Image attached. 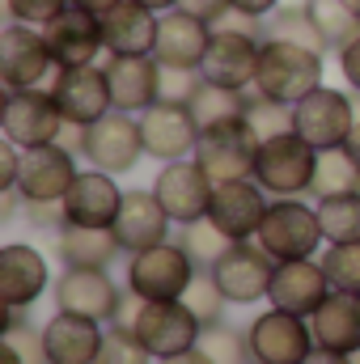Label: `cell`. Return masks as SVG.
I'll use <instances>...</instances> for the list:
<instances>
[{
  "mask_svg": "<svg viewBox=\"0 0 360 364\" xmlns=\"http://www.w3.org/2000/svg\"><path fill=\"white\" fill-rule=\"evenodd\" d=\"M115 322L132 326L157 360H170V356L199 348V335H203V322L191 314L186 301H140L136 292H123Z\"/></svg>",
  "mask_w": 360,
  "mask_h": 364,
  "instance_id": "cell-1",
  "label": "cell"
},
{
  "mask_svg": "<svg viewBox=\"0 0 360 364\" xmlns=\"http://www.w3.org/2000/svg\"><path fill=\"white\" fill-rule=\"evenodd\" d=\"M259 55H263V21L229 13L221 26H212L208 55L199 64L203 81H216L225 90H255L259 77Z\"/></svg>",
  "mask_w": 360,
  "mask_h": 364,
  "instance_id": "cell-2",
  "label": "cell"
},
{
  "mask_svg": "<svg viewBox=\"0 0 360 364\" xmlns=\"http://www.w3.org/2000/svg\"><path fill=\"white\" fill-rule=\"evenodd\" d=\"M327 77V60L322 51H309L301 43H284V38H263V55H259V77L255 93H263L280 106H297L305 93H314Z\"/></svg>",
  "mask_w": 360,
  "mask_h": 364,
  "instance_id": "cell-3",
  "label": "cell"
},
{
  "mask_svg": "<svg viewBox=\"0 0 360 364\" xmlns=\"http://www.w3.org/2000/svg\"><path fill=\"white\" fill-rule=\"evenodd\" d=\"M263 250H268L275 263H288V259H318L322 250V220H318V203H305L301 195H288V199H271L268 216H263V229L255 237Z\"/></svg>",
  "mask_w": 360,
  "mask_h": 364,
  "instance_id": "cell-4",
  "label": "cell"
},
{
  "mask_svg": "<svg viewBox=\"0 0 360 364\" xmlns=\"http://www.w3.org/2000/svg\"><path fill=\"white\" fill-rule=\"evenodd\" d=\"M314 170H318V149L288 127V132H275V136L263 140L259 161H255V182L268 191L271 199L309 195Z\"/></svg>",
  "mask_w": 360,
  "mask_h": 364,
  "instance_id": "cell-5",
  "label": "cell"
},
{
  "mask_svg": "<svg viewBox=\"0 0 360 364\" xmlns=\"http://www.w3.org/2000/svg\"><path fill=\"white\" fill-rule=\"evenodd\" d=\"M259 149H263V136H259L255 123L242 114V119L203 127V132H199V144H195V161L203 166V174L212 182L255 178Z\"/></svg>",
  "mask_w": 360,
  "mask_h": 364,
  "instance_id": "cell-6",
  "label": "cell"
},
{
  "mask_svg": "<svg viewBox=\"0 0 360 364\" xmlns=\"http://www.w3.org/2000/svg\"><path fill=\"white\" fill-rule=\"evenodd\" d=\"M195 275H199V263L174 237L127 259V292H136L140 301H182Z\"/></svg>",
  "mask_w": 360,
  "mask_h": 364,
  "instance_id": "cell-7",
  "label": "cell"
},
{
  "mask_svg": "<svg viewBox=\"0 0 360 364\" xmlns=\"http://www.w3.org/2000/svg\"><path fill=\"white\" fill-rule=\"evenodd\" d=\"M360 123L356 97L352 90H335V85H318L292 106V132L305 136L318 153L327 149H344L352 127Z\"/></svg>",
  "mask_w": 360,
  "mask_h": 364,
  "instance_id": "cell-8",
  "label": "cell"
},
{
  "mask_svg": "<svg viewBox=\"0 0 360 364\" xmlns=\"http://www.w3.org/2000/svg\"><path fill=\"white\" fill-rule=\"evenodd\" d=\"M60 73L47 34L38 26L9 21L0 30V81L4 90H47L51 77Z\"/></svg>",
  "mask_w": 360,
  "mask_h": 364,
  "instance_id": "cell-9",
  "label": "cell"
},
{
  "mask_svg": "<svg viewBox=\"0 0 360 364\" xmlns=\"http://www.w3.org/2000/svg\"><path fill=\"white\" fill-rule=\"evenodd\" d=\"M246 343H250V364H305V356L318 348L309 318L275 305L250 318Z\"/></svg>",
  "mask_w": 360,
  "mask_h": 364,
  "instance_id": "cell-10",
  "label": "cell"
},
{
  "mask_svg": "<svg viewBox=\"0 0 360 364\" xmlns=\"http://www.w3.org/2000/svg\"><path fill=\"white\" fill-rule=\"evenodd\" d=\"M81 157L90 161L93 170H106L115 178L132 174L149 153H144V136H140V114L127 110H110L97 123L85 127V149Z\"/></svg>",
  "mask_w": 360,
  "mask_h": 364,
  "instance_id": "cell-11",
  "label": "cell"
},
{
  "mask_svg": "<svg viewBox=\"0 0 360 364\" xmlns=\"http://www.w3.org/2000/svg\"><path fill=\"white\" fill-rule=\"evenodd\" d=\"M0 132L17 149H38L55 144L64 132V110L55 106L51 90H4V110H0Z\"/></svg>",
  "mask_w": 360,
  "mask_h": 364,
  "instance_id": "cell-12",
  "label": "cell"
},
{
  "mask_svg": "<svg viewBox=\"0 0 360 364\" xmlns=\"http://www.w3.org/2000/svg\"><path fill=\"white\" fill-rule=\"evenodd\" d=\"M51 292H55V309L93 318L102 326H110L123 305V288L110 279V267H64Z\"/></svg>",
  "mask_w": 360,
  "mask_h": 364,
  "instance_id": "cell-13",
  "label": "cell"
},
{
  "mask_svg": "<svg viewBox=\"0 0 360 364\" xmlns=\"http://www.w3.org/2000/svg\"><path fill=\"white\" fill-rule=\"evenodd\" d=\"M271 275H275V259L259 242H233L225 250V259H216V267H212V279L221 284L229 305H259V301H268Z\"/></svg>",
  "mask_w": 360,
  "mask_h": 364,
  "instance_id": "cell-14",
  "label": "cell"
},
{
  "mask_svg": "<svg viewBox=\"0 0 360 364\" xmlns=\"http://www.w3.org/2000/svg\"><path fill=\"white\" fill-rule=\"evenodd\" d=\"M212 191L216 182L203 174V166L195 157H182V161H166L153 178V195L162 199V208L170 212L174 225H191V220H203L208 208H212Z\"/></svg>",
  "mask_w": 360,
  "mask_h": 364,
  "instance_id": "cell-15",
  "label": "cell"
},
{
  "mask_svg": "<svg viewBox=\"0 0 360 364\" xmlns=\"http://www.w3.org/2000/svg\"><path fill=\"white\" fill-rule=\"evenodd\" d=\"M77 153L55 144H38V149H21V178L17 191L26 203H60L68 195V186L77 182Z\"/></svg>",
  "mask_w": 360,
  "mask_h": 364,
  "instance_id": "cell-16",
  "label": "cell"
},
{
  "mask_svg": "<svg viewBox=\"0 0 360 364\" xmlns=\"http://www.w3.org/2000/svg\"><path fill=\"white\" fill-rule=\"evenodd\" d=\"M51 97L55 106L64 110V123H77V127H90L102 114L115 110L110 102V81H106V68L85 64V68H60L51 77Z\"/></svg>",
  "mask_w": 360,
  "mask_h": 364,
  "instance_id": "cell-17",
  "label": "cell"
},
{
  "mask_svg": "<svg viewBox=\"0 0 360 364\" xmlns=\"http://www.w3.org/2000/svg\"><path fill=\"white\" fill-rule=\"evenodd\" d=\"M199 123L195 114L182 106V102H157L140 114V136H144V153L153 161H182V157H195V144H199Z\"/></svg>",
  "mask_w": 360,
  "mask_h": 364,
  "instance_id": "cell-18",
  "label": "cell"
},
{
  "mask_svg": "<svg viewBox=\"0 0 360 364\" xmlns=\"http://www.w3.org/2000/svg\"><path fill=\"white\" fill-rule=\"evenodd\" d=\"M43 34H47V47H51V55H55L60 68H85V64H97V55L106 51L102 17L90 13V9H77V4H68L55 21H47Z\"/></svg>",
  "mask_w": 360,
  "mask_h": 364,
  "instance_id": "cell-19",
  "label": "cell"
},
{
  "mask_svg": "<svg viewBox=\"0 0 360 364\" xmlns=\"http://www.w3.org/2000/svg\"><path fill=\"white\" fill-rule=\"evenodd\" d=\"M268 208H271V195L259 182L255 178H233V182H216L208 216H212L233 242H255L259 229H263Z\"/></svg>",
  "mask_w": 360,
  "mask_h": 364,
  "instance_id": "cell-20",
  "label": "cell"
},
{
  "mask_svg": "<svg viewBox=\"0 0 360 364\" xmlns=\"http://www.w3.org/2000/svg\"><path fill=\"white\" fill-rule=\"evenodd\" d=\"M123 186L106 170H81L77 182L68 186V195L60 199L64 208V225H81V229H110L119 208H123Z\"/></svg>",
  "mask_w": 360,
  "mask_h": 364,
  "instance_id": "cell-21",
  "label": "cell"
},
{
  "mask_svg": "<svg viewBox=\"0 0 360 364\" xmlns=\"http://www.w3.org/2000/svg\"><path fill=\"white\" fill-rule=\"evenodd\" d=\"M106 81L115 110L144 114L149 106L162 102V64L157 55H106Z\"/></svg>",
  "mask_w": 360,
  "mask_h": 364,
  "instance_id": "cell-22",
  "label": "cell"
},
{
  "mask_svg": "<svg viewBox=\"0 0 360 364\" xmlns=\"http://www.w3.org/2000/svg\"><path fill=\"white\" fill-rule=\"evenodd\" d=\"M327 296H331V279H327L322 259H288V263H275L271 292H268V301L275 309L314 318Z\"/></svg>",
  "mask_w": 360,
  "mask_h": 364,
  "instance_id": "cell-23",
  "label": "cell"
},
{
  "mask_svg": "<svg viewBox=\"0 0 360 364\" xmlns=\"http://www.w3.org/2000/svg\"><path fill=\"white\" fill-rule=\"evenodd\" d=\"M170 212L162 208V199L149 191H127L123 195V208L115 216V237L123 246V255H140V250H153L162 242H170Z\"/></svg>",
  "mask_w": 360,
  "mask_h": 364,
  "instance_id": "cell-24",
  "label": "cell"
},
{
  "mask_svg": "<svg viewBox=\"0 0 360 364\" xmlns=\"http://www.w3.org/2000/svg\"><path fill=\"white\" fill-rule=\"evenodd\" d=\"M208 43H212V21L186 13V9H170L162 13V26H157V64L162 68H186V73H199L203 55H208Z\"/></svg>",
  "mask_w": 360,
  "mask_h": 364,
  "instance_id": "cell-25",
  "label": "cell"
},
{
  "mask_svg": "<svg viewBox=\"0 0 360 364\" xmlns=\"http://www.w3.org/2000/svg\"><path fill=\"white\" fill-rule=\"evenodd\" d=\"M51 288V267L30 242H9L0 250V301L4 309H30Z\"/></svg>",
  "mask_w": 360,
  "mask_h": 364,
  "instance_id": "cell-26",
  "label": "cell"
},
{
  "mask_svg": "<svg viewBox=\"0 0 360 364\" xmlns=\"http://www.w3.org/2000/svg\"><path fill=\"white\" fill-rule=\"evenodd\" d=\"M102 322L81 318V314H68V309H55L47 322H43V352L47 364H97L102 352Z\"/></svg>",
  "mask_w": 360,
  "mask_h": 364,
  "instance_id": "cell-27",
  "label": "cell"
},
{
  "mask_svg": "<svg viewBox=\"0 0 360 364\" xmlns=\"http://www.w3.org/2000/svg\"><path fill=\"white\" fill-rule=\"evenodd\" d=\"M157 26L162 13H153L140 0H123L119 9H110L102 17L106 30V55H153L157 47Z\"/></svg>",
  "mask_w": 360,
  "mask_h": 364,
  "instance_id": "cell-28",
  "label": "cell"
},
{
  "mask_svg": "<svg viewBox=\"0 0 360 364\" xmlns=\"http://www.w3.org/2000/svg\"><path fill=\"white\" fill-rule=\"evenodd\" d=\"M309 326H314V343L318 348L356 356L360 352V292L331 288V296L318 305V314L309 318Z\"/></svg>",
  "mask_w": 360,
  "mask_h": 364,
  "instance_id": "cell-29",
  "label": "cell"
},
{
  "mask_svg": "<svg viewBox=\"0 0 360 364\" xmlns=\"http://www.w3.org/2000/svg\"><path fill=\"white\" fill-rule=\"evenodd\" d=\"M55 255L64 267H110L123 246L115 237V229H81V225H64L55 233Z\"/></svg>",
  "mask_w": 360,
  "mask_h": 364,
  "instance_id": "cell-30",
  "label": "cell"
},
{
  "mask_svg": "<svg viewBox=\"0 0 360 364\" xmlns=\"http://www.w3.org/2000/svg\"><path fill=\"white\" fill-rule=\"evenodd\" d=\"M263 38H284V43H301V47H309V51H331L327 47V38H322V30H318V21L309 17V4L305 0H284L275 13H271L268 21H263Z\"/></svg>",
  "mask_w": 360,
  "mask_h": 364,
  "instance_id": "cell-31",
  "label": "cell"
},
{
  "mask_svg": "<svg viewBox=\"0 0 360 364\" xmlns=\"http://www.w3.org/2000/svg\"><path fill=\"white\" fill-rule=\"evenodd\" d=\"M246 93L242 90H225V85L199 77V85H195V93H191L186 110L195 114L199 127H216V123H229V119H242V114H246Z\"/></svg>",
  "mask_w": 360,
  "mask_h": 364,
  "instance_id": "cell-32",
  "label": "cell"
},
{
  "mask_svg": "<svg viewBox=\"0 0 360 364\" xmlns=\"http://www.w3.org/2000/svg\"><path fill=\"white\" fill-rule=\"evenodd\" d=\"M314 203H318V220H322L327 246L360 242V191L327 195V199H314Z\"/></svg>",
  "mask_w": 360,
  "mask_h": 364,
  "instance_id": "cell-33",
  "label": "cell"
},
{
  "mask_svg": "<svg viewBox=\"0 0 360 364\" xmlns=\"http://www.w3.org/2000/svg\"><path fill=\"white\" fill-rule=\"evenodd\" d=\"M179 242L186 246V255L199 263V272H212L216 267V259H225V250L233 246V237L212 220V216H203V220H191V225H179Z\"/></svg>",
  "mask_w": 360,
  "mask_h": 364,
  "instance_id": "cell-34",
  "label": "cell"
},
{
  "mask_svg": "<svg viewBox=\"0 0 360 364\" xmlns=\"http://www.w3.org/2000/svg\"><path fill=\"white\" fill-rule=\"evenodd\" d=\"M344 191H360L356 161H352L344 149H327V153H318V170H314V186H309V195H314V199H327V195H344Z\"/></svg>",
  "mask_w": 360,
  "mask_h": 364,
  "instance_id": "cell-35",
  "label": "cell"
},
{
  "mask_svg": "<svg viewBox=\"0 0 360 364\" xmlns=\"http://www.w3.org/2000/svg\"><path fill=\"white\" fill-rule=\"evenodd\" d=\"M305 4H309V17L318 21V30H322V38H327L331 51H339L348 38L360 34V17L344 0H305Z\"/></svg>",
  "mask_w": 360,
  "mask_h": 364,
  "instance_id": "cell-36",
  "label": "cell"
},
{
  "mask_svg": "<svg viewBox=\"0 0 360 364\" xmlns=\"http://www.w3.org/2000/svg\"><path fill=\"white\" fill-rule=\"evenodd\" d=\"M199 352H203L212 364H250L246 331H238V326H229V322L203 326V335H199Z\"/></svg>",
  "mask_w": 360,
  "mask_h": 364,
  "instance_id": "cell-37",
  "label": "cell"
},
{
  "mask_svg": "<svg viewBox=\"0 0 360 364\" xmlns=\"http://www.w3.org/2000/svg\"><path fill=\"white\" fill-rule=\"evenodd\" d=\"M97 364H157V356L140 343V335L132 326L110 322L106 339H102V352H97Z\"/></svg>",
  "mask_w": 360,
  "mask_h": 364,
  "instance_id": "cell-38",
  "label": "cell"
},
{
  "mask_svg": "<svg viewBox=\"0 0 360 364\" xmlns=\"http://www.w3.org/2000/svg\"><path fill=\"white\" fill-rule=\"evenodd\" d=\"M182 301L191 305V314H195L203 326H216V322H225L229 296L221 292V284L212 279V272H199V275H195V284L186 288V296H182Z\"/></svg>",
  "mask_w": 360,
  "mask_h": 364,
  "instance_id": "cell-39",
  "label": "cell"
},
{
  "mask_svg": "<svg viewBox=\"0 0 360 364\" xmlns=\"http://www.w3.org/2000/svg\"><path fill=\"white\" fill-rule=\"evenodd\" d=\"M322 267H327L331 288H339V292H360V242L327 246V250H322Z\"/></svg>",
  "mask_w": 360,
  "mask_h": 364,
  "instance_id": "cell-40",
  "label": "cell"
},
{
  "mask_svg": "<svg viewBox=\"0 0 360 364\" xmlns=\"http://www.w3.org/2000/svg\"><path fill=\"white\" fill-rule=\"evenodd\" d=\"M246 119H250L255 132L268 140L275 132H288V127H292V106H280V102H271V97L250 90L246 93Z\"/></svg>",
  "mask_w": 360,
  "mask_h": 364,
  "instance_id": "cell-41",
  "label": "cell"
},
{
  "mask_svg": "<svg viewBox=\"0 0 360 364\" xmlns=\"http://www.w3.org/2000/svg\"><path fill=\"white\" fill-rule=\"evenodd\" d=\"M73 0H4V13H9V21H21V26H47V21H55L64 9H68Z\"/></svg>",
  "mask_w": 360,
  "mask_h": 364,
  "instance_id": "cell-42",
  "label": "cell"
},
{
  "mask_svg": "<svg viewBox=\"0 0 360 364\" xmlns=\"http://www.w3.org/2000/svg\"><path fill=\"white\" fill-rule=\"evenodd\" d=\"M199 85V73H186V68H162V102H191V93Z\"/></svg>",
  "mask_w": 360,
  "mask_h": 364,
  "instance_id": "cell-43",
  "label": "cell"
},
{
  "mask_svg": "<svg viewBox=\"0 0 360 364\" xmlns=\"http://www.w3.org/2000/svg\"><path fill=\"white\" fill-rule=\"evenodd\" d=\"M335 60H339V77H344V85L352 93H360V34L356 38H348L339 51H335Z\"/></svg>",
  "mask_w": 360,
  "mask_h": 364,
  "instance_id": "cell-44",
  "label": "cell"
},
{
  "mask_svg": "<svg viewBox=\"0 0 360 364\" xmlns=\"http://www.w3.org/2000/svg\"><path fill=\"white\" fill-rule=\"evenodd\" d=\"M17 178H21V149L4 140L0 144V191H17Z\"/></svg>",
  "mask_w": 360,
  "mask_h": 364,
  "instance_id": "cell-45",
  "label": "cell"
},
{
  "mask_svg": "<svg viewBox=\"0 0 360 364\" xmlns=\"http://www.w3.org/2000/svg\"><path fill=\"white\" fill-rule=\"evenodd\" d=\"M179 9L195 13V17H203V21H212V26H221V21L233 13V0H182Z\"/></svg>",
  "mask_w": 360,
  "mask_h": 364,
  "instance_id": "cell-46",
  "label": "cell"
},
{
  "mask_svg": "<svg viewBox=\"0 0 360 364\" xmlns=\"http://www.w3.org/2000/svg\"><path fill=\"white\" fill-rule=\"evenodd\" d=\"M26 220L34 229H64V208L60 203H26Z\"/></svg>",
  "mask_w": 360,
  "mask_h": 364,
  "instance_id": "cell-47",
  "label": "cell"
},
{
  "mask_svg": "<svg viewBox=\"0 0 360 364\" xmlns=\"http://www.w3.org/2000/svg\"><path fill=\"white\" fill-rule=\"evenodd\" d=\"M280 4H284V0H233V13H242V17H255V21H268Z\"/></svg>",
  "mask_w": 360,
  "mask_h": 364,
  "instance_id": "cell-48",
  "label": "cell"
},
{
  "mask_svg": "<svg viewBox=\"0 0 360 364\" xmlns=\"http://www.w3.org/2000/svg\"><path fill=\"white\" fill-rule=\"evenodd\" d=\"M305 364H352V356H344V352H327V348H314Z\"/></svg>",
  "mask_w": 360,
  "mask_h": 364,
  "instance_id": "cell-49",
  "label": "cell"
},
{
  "mask_svg": "<svg viewBox=\"0 0 360 364\" xmlns=\"http://www.w3.org/2000/svg\"><path fill=\"white\" fill-rule=\"evenodd\" d=\"M73 4H77V9H90V13H97V17H106V13L119 9L123 0H73Z\"/></svg>",
  "mask_w": 360,
  "mask_h": 364,
  "instance_id": "cell-50",
  "label": "cell"
},
{
  "mask_svg": "<svg viewBox=\"0 0 360 364\" xmlns=\"http://www.w3.org/2000/svg\"><path fill=\"white\" fill-rule=\"evenodd\" d=\"M157 364H212L199 348H191V352H182V356H170V360H157Z\"/></svg>",
  "mask_w": 360,
  "mask_h": 364,
  "instance_id": "cell-51",
  "label": "cell"
},
{
  "mask_svg": "<svg viewBox=\"0 0 360 364\" xmlns=\"http://www.w3.org/2000/svg\"><path fill=\"white\" fill-rule=\"evenodd\" d=\"M344 153H348V157L356 161V170H360V123L352 127V136H348V144H344Z\"/></svg>",
  "mask_w": 360,
  "mask_h": 364,
  "instance_id": "cell-52",
  "label": "cell"
},
{
  "mask_svg": "<svg viewBox=\"0 0 360 364\" xmlns=\"http://www.w3.org/2000/svg\"><path fill=\"white\" fill-rule=\"evenodd\" d=\"M0 364H26V360H21V352H17V348H9V343L0 339Z\"/></svg>",
  "mask_w": 360,
  "mask_h": 364,
  "instance_id": "cell-53",
  "label": "cell"
},
{
  "mask_svg": "<svg viewBox=\"0 0 360 364\" xmlns=\"http://www.w3.org/2000/svg\"><path fill=\"white\" fill-rule=\"evenodd\" d=\"M140 4H149L153 13H170V9H179L182 0H140Z\"/></svg>",
  "mask_w": 360,
  "mask_h": 364,
  "instance_id": "cell-54",
  "label": "cell"
},
{
  "mask_svg": "<svg viewBox=\"0 0 360 364\" xmlns=\"http://www.w3.org/2000/svg\"><path fill=\"white\" fill-rule=\"evenodd\" d=\"M344 4H348V9H352V13L360 17V0H344Z\"/></svg>",
  "mask_w": 360,
  "mask_h": 364,
  "instance_id": "cell-55",
  "label": "cell"
},
{
  "mask_svg": "<svg viewBox=\"0 0 360 364\" xmlns=\"http://www.w3.org/2000/svg\"><path fill=\"white\" fill-rule=\"evenodd\" d=\"M352 364H360V352H356V356H352Z\"/></svg>",
  "mask_w": 360,
  "mask_h": 364,
  "instance_id": "cell-56",
  "label": "cell"
}]
</instances>
